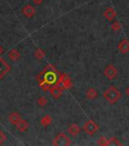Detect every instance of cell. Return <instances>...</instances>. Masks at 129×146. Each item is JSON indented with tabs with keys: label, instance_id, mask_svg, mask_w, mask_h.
I'll list each match as a JSON object with an SVG mask.
<instances>
[{
	"label": "cell",
	"instance_id": "cell-19",
	"mask_svg": "<svg viewBox=\"0 0 129 146\" xmlns=\"http://www.w3.org/2000/svg\"><path fill=\"white\" fill-rule=\"evenodd\" d=\"M6 72V63L3 60L0 59V77Z\"/></svg>",
	"mask_w": 129,
	"mask_h": 146
},
{
	"label": "cell",
	"instance_id": "cell-9",
	"mask_svg": "<svg viewBox=\"0 0 129 146\" xmlns=\"http://www.w3.org/2000/svg\"><path fill=\"white\" fill-rule=\"evenodd\" d=\"M104 17L106 18L108 21H113L116 18V12L112 7H108L104 11Z\"/></svg>",
	"mask_w": 129,
	"mask_h": 146
},
{
	"label": "cell",
	"instance_id": "cell-14",
	"mask_svg": "<svg viewBox=\"0 0 129 146\" xmlns=\"http://www.w3.org/2000/svg\"><path fill=\"white\" fill-rule=\"evenodd\" d=\"M28 127H29V125H28L27 121H25V120H21V121L16 125V129H17L19 132H25V131L28 129Z\"/></svg>",
	"mask_w": 129,
	"mask_h": 146
},
{
	"label": "cell",
	"instance_id": "cell-20",
	"mask_svg": "<svg viewBox=\"0 0 129 146\" xmlns=\"http://www.w3.org/2000/svg\"><path fill=\"white\" fill-rule=\"evenodd\" d=\"M46 104H48V100H46V98H45V96H41V98H39V100H37V105H39V107H45Z\"/></svg>",
	"mask_w": 129,
	"mask_h": 146
},
{
	"label": "cell",
	"instance_id": "cell-18",
	"mask_svg": "<svg viewBox=\"0 0 129 146\" xmlns=\"http://www.w3.org/2000/svg\"><path fill=\"white\" fill-rule=\"evenodd\" d=\"M97 144L98 145H109V139L106 137L101 136L99 139L97 140Z\"/></svg>",
	"mask_w": 129,
	"mask_h": 146
},
{
	"label": "cell",
	"instance_id": "cell-15",
	"mask_svg": "<svg viewBox=\"0 0 129 146\" xmlns=\"http://www.w3.org/2000/svg\"><path fill=\"white\" fill-rule=\"evenodd\" d=\"M52 117L48 116V115H45V116L41 119V125L43 126V127H48V126H50V124H52Z\"/></svg>",
	"mask_w": 129,
	"mask_h": 146
},
{
	"label": "cell",
	"instance_id": "cell-16",
	"mask_svg": "<svg viewBox=\"0 0 129 146\" xmlns=\"http://www.w3.org/2000/svg\"><path fill=\"white\" fill-rule=\"evenodd\" d=\"M34 57L36 58V59H39V60H41L45 58V53L43 50H41V49H36L35 51H34Z\"/></svg>",
	"mask_w": 129,
	"mask_h": 146
},
{
	"label": "cell",
	"instance_id": "cell-21",
	"mask_svg": "<svg viewBox=\"0 0 129 146\" xmlns=\"http://www.w3.org/2000/svg\"><path fill=\"white\" fill-rule=\"evenodd\" d=\"M121 144L122 143L115 137H112V138L109 139V145H121Z\"/></svg>",
	"mask_w": 129,
	"mask_h": 146
},
{
	"label": "cell",
	"instance_id": "cell-13",
	"mask_svg": "<svg viewBox=\"0 0 129 146\" xmlns=\"http://www.w3.org/2000/svg\"><path fill=\"white\" fill-rule=\"evenodd\" d=\"M8 58L11 61H17L19 58H20V54L16 49H12L8 52Z\"/></svg>",
	"mask_w": 129,
	"mask_h": 146
},
{
	"label": "cell",
	"instance_id": "cell-5",
	"mask_svg": "<svg viewBox=\"0 0 129 146\" xmlns=\"http://www.w3.org/2000/svg\"><path fill=\"white\" fill-rule=\"evenodd\" d=\"M63 89L64 88L60 84H56L50 88V94L52 98H56V100H58V98H61L62 94H63Z\"/></svg>",
	"mask_w": 129,
	"mask_h": 146
},
{
	"label": "cell",
	"instance_id": "cell-11",
	"mask_svg": "<svg viewBox=\"0 0 129 146\" xmlns=\"http://www.w3.org/2000/svg\"><path fill=\"white\" fill-rule=\"evenodd\" d=\"M86 98H88L89 100H94L98 98V91L96 88H93V87H90V88L87 89L86 91Z\"/></svg>",
	"mask_w": 129,
	"mask_h": 146
},
{
	"label": "cell",
	"instance_id": "cell-3",
	"mask_svg": "<svg viewBox=\"0 0 129 146\" xmlns=\"http://www.w3.org/2000/svg\"><path fill=\"white\" fill-rule=\"evenodd\" d=\"M117 73H118L117 69H116L113 65H111V64H110V65H107V66L105 67L104 71H103L104 76L109 80L115 79V78L117 77Z\"/></svg>",
	"mask_w": 129,
	"mask_h": 146
},
{
	"label": "cell",
	"instance_id": "cell-23",
	"mask_svg": "<svg viewBox=\"0 0 129 146\" xmlns=\"http://www.w3.org/2000/svg\"><path fill=\"white\" fill-rule=\"evenodd\" d=\"M43 1H45V0H32V2H33L34 4H36V5L41 4V3H43Z\"/></svg>",
	"mask_w": 129,
	"mask_h": 146
},
{
	"label": "cell",
	"instance_id": "cell-22",
	"mask_svg": "<svg viewBox=\"0 0 129 146\" xmlns=\"http://www.w3.org/2000/svg\"><path fill=\"white\" fill-rule=\"evenodd\" d=\"M5 140H6V135H5L2 131L0 130V144L4 143Z\"/></svg>",
	"mask_w": 129,
	"mask_h": 146
},
{
	"label": "cell",
	"instance_id": "cell-24",
	"mask_svg": "<svg viewBox=\"0 0 129 146\" xmlns=\"http://www.w3.org/2000/svg\"><path fill=\"white\" fill-rule=\"evenodd\" d=\"M125 92H126V94L129 96V86H127V87H126V90H125Z\"/></svg>",
	"mask_w": 129,
	"mask_h": 146
},
{
	"label": "cell",
	"instance_id": "cell-6",
	"mask_svg": "<svg viewBox=\"0 0 129 146\" xmlns=\"http://www.w3.org/2000/svg\"><path fill=\"white\" fill-rule=\"evenodd\" d=\"M59 84H61L63 88H71V86H72L71 78L67 74H62L59 79Z\"/></svg>",
	"mask_w": 129,
	"mask_h": 146
},
{
	"label": "cell",
	"instance_id": "cell-12",
	"mask_svg": "<svg viewBox=\"0 0 129 146\" xmlns=\"http://www.w3.org/2000/svg\"><path fill=\"white\" fill-rule=\"evenodd\" d=\"M68 131L69 133H70L72 136H78V135L80 134V132H81V129H80V127L77 125V124H72V125L69 126L68 128Z\"/></svg>",
	"mask_w": 129,
	"mask_h": 146
},
{
	"label": "cell",
	"instance_id": "cell-4",
	"mask_svg": "<svg viewBox=\"0 0 129 146\" xmlns=\"http://www.w3.org/2000/svg\"><path fill=\"white\" fill-rule=\"evenodd\" d=\"M83 130L89 135H94L98 130H99V127L94 121H87L86 123L83 126Z\"/></svg>",
	"mask_w": 129,
	"mask_h": 146
},
{
	"label": "cell",
	"instance_id": "cell-8",
	"mask_svg": "<svg viewBox=\"0 0 129 146\" xmlns=\"http://www.w3.org/2000/svg\"><path fill=\"white\" fill-rule=\"evenodd\" d=\"M22 119H21V117H20V115L18 114V113H16V112H12V113H10L9 114V116H8V121H9V123L10 124H12V125H17L19 122L21 121Z\"/></svg>",
	"mask_w": 129,
	"mask_h": 146
},
{
	"label": "cell",
	"instance_id": "cell-2",
	"mask_svg": "<svg viewBox=\"0 0 129 146\" xmlns=\"http://www.w3.org/2000/svg\"><path fill=\"white\" fill-rule=\"evenodd\" d=\"M71 140L70 138H69L68 136H67L66 134H64V133H60V134H58L57 136L54 137V142H52V144L56 146H62V145H71Z\"/></svg>",
	"mask_w": 129,
	"mask_h": 146
},
{
	"label": "cell",
	"instance_id": "cell-10",
	"mask_svg": "<svg viewBox=\"0 0 129 146\" xmlns=\"http://www.w3.org/2000/svg\"><path fill=\"white\" fill-rule=\"evenodd\" d=\"M118 49H119V51H120L122 54H127V53H129V41L128 40H122V41L119 43V45H118Z\"/></svg>",
	"mask_w": 129,
	"mask_h": 146
},
{
	"label": "cell",
	"instance_id": "cell-25",
	"mask_svg": "<svg viewBox=\"0 0 129 146\" xmlns=\"http://www.w3.org/2000/svg\"><path fill=\"white\" fill-rule=\"evenodd\" d=\"M1 53H2V48L0 47V54H1Z\"/></svg>",
	"mask_w": 129,
	"mask_h": 146
},
{
	"label": "cell",
	"instance_id": "cell-1",
	"mask_svg": "<svg viewBox=\"0 0 129 146\" xmlns=\"http://www.w3.org/2000/svg\"><path fill=\"white\" fill-rule=\"evenodd\" d=\"M103 96L106 100V102H108L111 105H114V104H116L118 100H120L122 94H121L120 90L116 88L115 86H110L104 91Z\"/></svg>",
	"mask_w": 129,
	"mask_h": 146
},
{
	"label": "cell",
	"instance_id": "cell-7",
	"mask_svg": "<svg viewBox=\"0 0 129 146\" xmlns=\"http://www.w3.org/2000/svg\"><path fill=\"white\" fill-rule=\"evenodd\" d=\"M22 13L25 17H28V18L32 17V16L35 14V8H34V6H32V5L27 4L22 8Z\"/></svg>",
	"mask_w": 129,
	"mask_h": 146
},
{
	"label": "cell",
	"instance_id": "cell-17",
	"mask_svg": "<svg viewBox=\"0 0 129 146\" xmlns=\"http://www.w3.org/2000/svg\"><path fill=\"white\" fill-rule=\"evenodd\" d=\"M111 30L113 31V32H118V31L121 30V25L119 21H113V23H112V25H111Z\"/></svg>",
	"mask_w": 129,
	"mask_h": 146
}]
</instances>
